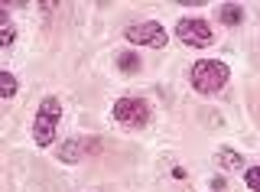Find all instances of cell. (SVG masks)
Masks as SVG:
<instances>
[{"mask_svg": "<svg viewBox=\"0 0 260 192\" xmlns=\"http://www.w3.org/2000/svg\"><path fill=\"white\" fill-rule=\"evenodd\" d=\"M98 147H101L98 140H69V143L59 150V156L65 159V163H75V159H81L88 150H98Z\"/></svg>", "mask_w": 260, "mask_h": 192, "instance_id": "obj_6", "label": "cell"}, {"mask_svg": "<svg viewBox=\"0 0 260 192\" xmlns=\"http://www.w3.org/2000/svg\"><path fill=\"white\" fill-rule=\"evenodd\" d=\"M114 117H117V124L130 127V131H140V127H146V121H150V105L140 98H120L117 105H114Z\"/></svg>", "mask_w": 260, "mask_h": 192, "instance_id": "obj_3", "label": "cell"}, {"mask_svg": "<svg viewBox=\"0 0 260 192\" xmlns=\"http://www.w3.org/2000/svg\"><path fill=\"white\" fill-rule=\"evenodd\" d=\"M59 117H62V105L55 98H46L36 111V121H32V137H36L39 147H49L55 137V127H59Z\"/></svg>", "mask_w": 260, "mask_h": 192, "instance_id": "obj_2", "label": "cell"}, {"mask_svg": "<svg viewBox=\"0 0 260 192\" xmlns=\"http://www.w3.org/2000/svg\"><path fill=\"white\" fill-rule=\"evenodd\" d=\"M244 182H247L250 192H260V166H254V170H247V176H244Z\"/></svg>", "mask_w": 260, "mask_h": 192, "instance_id": "obj_11", "label": "cell"}, {"mask_svg": "<svg viewBox=\"0 0 260 192\" xmlns=\"http://www.w3.org/2000/svg\"><path fill=\"white\" fill-rule=\"evenodd\" d=\"M7 23H10V17H7V10L0 7V26H7Z\"/></svg>", "mask_w": 260, "mask_h": 192, "instance_id": "obj_14", "label": "cell"}, {"mask_svg": "<svg viewBox=\"0 0 260 192\" xmlns=\"http://www.w3.org/2000/svg\"><path fill=\"white\" fill-rule=\"evenodd\" d=\"M16 94V78L10 72H0V98H13Z\"/></svg>", "mask_w": 260, "mask_h": 192, "instance_id": "obj_10", "label": "cell"}, {"mask_svg": "<svg viewBox=\"0 0 260 192\" xmlns=\"http://www.w3.org/2000/svg\"><path fill=\"white\" fill-rule=\"evenodd\" d=\"M117 66H120V72H124V75H134V72H140V59H137L134 52H120Z\"/></svg>", "mask_w": 260, "mask_h": 192, "instance_id": "obj_9", "label": "cell"}, {"mask_svg": "<svg viewBox=\"0 0 260 192\" xmlns=\"http://www.w3.org/2000/svg\"><path fill=\"white\" fill-rule=\"evenodd\" d=\"M218 166H221V170H241L244 156L234 153V150H221V153H218Z\"/></svg>", "mask_w": 260, "mask_h": 192, "instance_id": "obj_7", "label": "cell"}, {"mask_svg": "<svg viewBox=\"0 0 260 192\" xmlns=\"http://www.w3.org/2000/svg\"><path fill=\"white\" fill-rule=\"evenodd\" d=\"M176 36L182 39V43H189V46H211V29H208V23L205 20H179V26H176Z\"/></svg>", "mask_w": 260, "mask_h": 192, "instance_id": "obj_4", "label": "cell"}, {"mask_svg": "<svg viewBox=\"0 0 260 192\" xmlns=\"http://www.w3.org/2000/svg\"><path fill=\"white\" fill-rule=\"evenodd\" d=\"M224 186H228V182H224V179H221V176H215V179H211V189H218V192H221V189H224Z\"/></svg>", "mask_w": 260, "mask_h": 192, "instance_id": "obj_13", "label": "cell"}, {"mask_svg": "<svg viewBox=\"0 0 260 192\" xmlns=\"http://www.w3.org/2000/svg\"><path fill=\"white\" fill-rule=\"evenodd\" d=\"M218 13H221V20L228 23V26H238V23L244 20V10H241L238 4H228V7H221Z\"/></svg>", "mask_w": 260, "mask_h": 192, "instance_id": "obj_8", "label": "cell"}, {"mask_svg": "<svg viewBox=\"0 0 260 192\" xmlns=\"http://www.w3.org/2000/svg\"><path fill=\"white\" fill-rule=\"evenodd\" d=\"M231 78L224 62H215V59H202L192 66V88L202 94H215L218 88H224V82Z\"/></svg>", "mask_w": 260, "mask_h": 192, "instance_id": "obj_1", "label": "cell"}, {"mask_svg": "<svg viewBox=\"0 0 260 192\" xmlns=\"http://www.w3.org/2000/svg\"><path fill=\"white\" fill-rule=\"evenodd\" d=\"M13 36H16L13 23H7V26H0V46H10V43H13Z\"/></svg>", "mask_w": 260, "mask_h": 192, "instance_id": "obj_12", "label": "cell"}, {"mask_svg": "<svg viewBox=\"0 0 260 192\" xmlns=\"http://www.w3.org/2000/svg\"><path fill=\"white\" fill-rule=\"evenodd\" d=\"M124 36L130 43H143V46H153V49H162V46H166V33H162L159 23H137V26H127Z\"/></svg>", "mask_w": 260, "mask_h": 192, "instance_id": "obj_5", "label": "cell"}]
</instances>
